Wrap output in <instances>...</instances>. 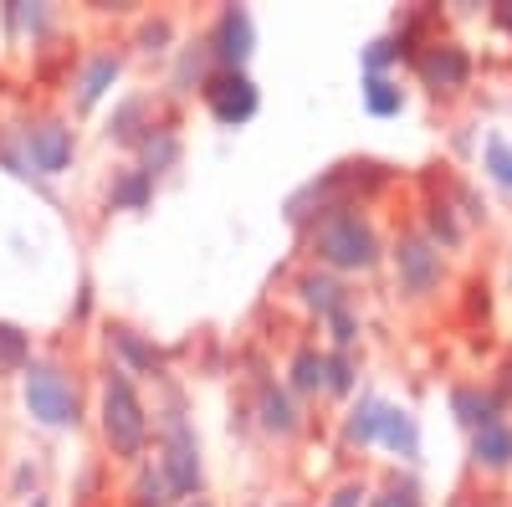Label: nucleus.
I'll return each instance as SVG.
<instances>
[{"instance_id": "f257e3e1", "label": "nucleus", "mask_w": 512, "mask_h": 507, "mask_svg": "<svg viewBox=\"0 0 512 507\" xmlns=\"http://www.w3.org/2000/svg\"><path fill=\"white\" fill-rule=\"evenodd\" d=\"M297 241H303L308 267H323L349 282V277H374L384 267V241L390 236L379 231L369 205H338L308 231H297Z\"/></svg>"}, {"instance_id": "f03ea898", "label": "nucleus", "mask_w": 512, "mask_h": 507, "mask_svg": "<svg viewBox=\"0 0 512 507\" xmlns=\"http://www.w3.org/2000/svg\"><path fill=\"white\" fill-rule=\"evenodd\" d=\"M154 415V467L164 472L169 492L180 502L185 497H200L205 492V456H200V436H195V420H190V400H185V385L175 374L159 379V400L149 405Z\"/></svg>"}, {"instance_id": "7ed1b4c3", "label": "nucleus", "mask_w": 512, "mask_h": 507, "mask_svg": "<svg viewBox=\"0 0 512 507\" xmlns=\"http://www.w3.org/2000/svg\"><path fill=\"white\" fill-rule=\"evenodd\" d=\"M93 415H98L103 451L113 461H123V467H139V461L149 456V446H154V415H149V400L139 390V379H128L123 369L103 364Z\"/></svg>"}, {"instance_id": "20e7f679", "label": "nucleus", "mask_w": 512, "mask_h": 507, "mask_svg": "<svg viewBox=\"0 0 512 507\" xmlns=\"http://www.w3.org/2000/svg\"><path fill=\"white\" fill-rule=\"evenodd\" d=\"M21 410L31 426L41 431H82L88 420V390H82V374L62 359V354H36L21 374Z\"/></svg>"}, {"instance_id": "39448f33", "label": "nucleus", "mask_w": 512, "mask_h": 507, "mask_svg": "<svg viewBox=\"0 0 512 507\" xmlns=\"http://www.w3.org/2000/svg\"><path fill=\"white\" fill-rule=\"evenodd\" d=\"M384 267H390L395 298L405 308H431L441 292H451V257L415 221H405L384 241Z\"/></svg>"}, {"instance_id": "423d86ee", "label": "nucleus", "mask_w": 512, "mask_h": 507, "mask_svg": "<svg viewBox=\"0 0 512 507\" xmlns=\"http://www.w3.org/2000/svg\"><path fill=\"white\" fill-rule=\"evenodd\" d=\"M410 72H415V82H420V88L431 93L436 103H451V98H466V93H472V82H477V57H472V47H466L461 36L436 31V36L415 52Z\"/></svg>"}, {"instance_id": "0eeeda50", "label": "nucleus", "mask_w": 512, "mask_h": 507, "mask_svg": "<svg viewBox=\"0 0 512 507\" xmlns=\"http://www.w3.org/2000/svg\"><path fill=\"white\" fill-rule=\"evenodd\" d=\"M246 415H251V426L262 431L267 441H282V446L303 441V436L313 431V415H308V405L297 400V395L282 385V379H272V374H262V379L251 385Z\"/></svg>"}, {"instance_id": "6e6552de", "label": "nucleus", "mask_w": 512, "mask_h": 507, "mask_svg": "<svg viewBox=\"0 0 512 507\" xmlns=\"http://www.w3.org/2000/svg\"><path fill=\"white\" fill-rule=\"evenodd\" d=\"M128 67V47L123 41H98V47H88L77 62H72V77H67V103L77 118H88L113 88H118V77Z\"/></svg>"}, {"instance_id": "1a4fd4ad", "label": "nucleus", "mask_w": 512, "mask_h": 507, "mask_svg": "<svg viewBox=\"0 0 512 507\" xmlns=\"http://www.w3.org/2000/svg\"><path fill=\"white\" fill-rule=\"evenodd\" d=\"M103 344H108V364L123 369L128 379H169V354L154 344V333L123 323V318H108L103 323Z\"/></svg>"}, {"instance_id": "9d476101", "label": "nucleus", "mask_w": 512, "mask_h": 507, "mask_svg": "<svg viewBox=\"0 0 512 507\" xmlns=\"http://www.w3.org/2000/svg\"><path fill=\"white\" fill-rule=\"evenodd\" d=\"M200 36H205V47H210L216 72H246V62L256 52V16L246 6H221Z\"/></svg>"}, {"instance_id": "9b49d317", "label": "nucleus", "mask_w": 512, "mask_h": 507, "mask_svg": "<svg viewBox=\"0 0 512 507\" xmlns=\"http://www.w3.org/2000/svg\"><path fill=\"white\" fill-rule=\"evenodd\" d=\"M200 103L221 129H241V123H251L256 108H262V88L251 82V72H210L205 88H200Z\"/></svg>"}, {"instance_id": "f8f14e48", "label": "nucleus", "mask_w": 512, "mask_h": 507, "mask_svg": "<svg viewBox=\"0 0 512 507\" xmlns=\"http://www.w3.org/2000/svg\"><path fill=\"white\" fill-rule=\"evenodd\" d=\"M415 226L431 236L446 257H461L466 251V241H472V226H466L461 216H456V205H451V195H446V185L436 180V175H425L420 180V205H415Z\"/></svg>"}, {"instance_id": "ddd939ff", "label": "nucleus", "mask_w": 512, "mask_h": 507, "mask_svg": "<svg viewBox=\"0 0 512 507\" xmlns=\"http://www.w3.org/2000/svg\"><path fill=\"white\" fill-rule=\"evenodd\" d=\"M359 292L344 282V277H333V272H323V267H303L292 277V303L303 308L313 323H323V318H333L344 303H354Z\"/></svg>"}, {"instance_id": "4468645a", "label": "nucleus", "mask_w": 512, "mask_h": 507, "mask_svg": "<svg viewBox=\"0 0 512 507\" xmlns=\"http://www.w3.org/2000/svg\"><path fill=\"white\" fill-rule=\"evenodd\" d=\"M466 461L477 477H507L512 472V415H497L487 426L466 431Z\"/></svg>"}, {"instance_id": "2eb2a0df", "label": "nucleus", "mask_w": 512, "mask_h": 507, "mask_svg": "<svg viewBox=\"0 0 512 507\" xmlns=\"http://www.w3.org/2000/svg\"><path fill=\"white\" fill-rule=\"evenodd\" d=\"M282 385L303 405L328 400V349L313 344V338H297L292 354H287V379H282Z\"/></svg>"}, {"instance_id": "dca6fc26", "label": "nucleus", "mask_w": 512, "mask_h": 507, "mask_svg": "<svg viewBox=\"0 0 512 507\" xmlns=\"http://www.w3.org/2000/svg\"><path fill=\"white\" fill-rule=\"evenodd\" d=\"M154 123H159V93H123V98L113 103V113H108L103 139L134 154V144L154 129Z\"/></svg>"}, {"instance_id": "f3484780", "label": "nucleus", "mask_w": 512, "mask_h": 507, "mask_svg": "<svg viewBox=\"0 0 512 507\" xmlns=\"http://www.w3.org/2000/svg\"><path fill=\"white\" fill-rule=\"evenodd\" d=\"M379 415H384V400L364 385V390L344 405V415H338V446H344L349 456L374 451V446H379Z\"/></svg>"}, {"instance_id": "a211bd4d", "label": "nucleus", "mask_w": 512, "mask_h": 507, "mask_svg": "<svg viewBox=\"0 0 512 507\" xmlns=\"http://www.w3.org/2000/svg\"><path fill=\"white\" fill-rule=\"evenodd\" d=\"M0 26H6L11 41H26V47H41L52 41L57 26H62V11L47 6V0H6L0 6Z\"/></svg>"}, {"instance_id": "6ab92c4d", "label": "nucleus", "mask_w": 512, "mask_h": 507, "mask_svg": "<svg viewBox=\"0 0 512 507\" xmlns=\"http://www.w3.org/2000/svg\"><path fill=\"white\" fill-rule=\"evenodd\" d=\"M379 451H390L395 467H415L420 461V420L410 405L400 400H384V415H379Z\"/></svg>"}, {"instance_id": "aec40b11", "label": "nucleus", "mask_w": 512, "mask_h": 507, "mask_svg": "<svg viewBox=\"0 0 512 507\" xmlns=\"http://www.w3.org/2000/svg\"><path fill=\"white\" fill-rule=\"evenodd\" d=\"M446 400H451V415H456L461 431H477V426H487V420H497V415H512V410L492 395L487 379H456Z\"/></svg>"}, {"instance_id": "412c9836", "label": "nucleus", "mask_w": 512, "mask_h": 507, "mask_svg": "<svg viewBox=\"0 0 512 507\" xmlns=\"http://www.w3.org/2000/svg\"><path fill=\"white\" fill-rule=\"evenodd\" d=\"M216 72V62H210V47H205V36H185L175 57H169V98H190L205 88V77Z\"/></svg>"}, {"instance_id": "4be33fe9", "label": "nucleus", "mask_w": 512, "mask_h": 507, "mask_svg": "<svg viewBox=\"0 0 512 507\" xmlns=\"http://www.w3.org/2000/svg\"><path fill=\"white\" fill-rule=\"evenodd\" d=\"M180 154H185V134H180V123L175 118H159L154 129L134 144V164L144 169V175H169V169L180 164Z\"/></svg>"}, {"instance_id": "5701e85b", "label": "nucleus", "mask_w": 512, "mask_h": 507, "mask_svg": "<svg viewBox=\"0 0 512 507\" xmlns=\"http://www.w3.org/2000/svg\"><path fill=\"white\" fill-rule=\"evenodd\" d=\"M154 175H144V169L128 159V164H118L113 175H108V210H118V216H139V210H149L154 205Z\"/></svg>"}, {"instance_id": "b1692460", "label": "nucleus", "mask_w": 512, "mask_h": 507, "mask_svg": "<svg viewBox=\"0 0 512 507\" xmlns=\"http://www.w3.org/2000/svg\"><path fill=\"white\" fill-rule=\"evenodd\" d=\"M139 57H149V62H164V57H175V47H180V26H175V16L169 11H144L139 21H134V41H128Z\"/></svg>"}, {"instance_id": "393cba45", "label": "nucleus", "mask_w": 512, "mask_h": 507, "mask_svg": "<svg viewBox=\"0 0 512 507\" xmlns=\"http://www.w3.org/2000/svg\"><path fill=\"white\" fill-rule=\"evenodd\" d=\"M123 507H180V497L169 492V482H164V472L154 467V456H144L139 467H128Z\"/></svg>"}, {"instance_id": "a878e982", "label": "nucleus", "mask_w": 512, "mask_h": 507, "mask_svg": "<svg viewBox=\"0 0 512 507\" xmlns=\"http://www.w3.org/2000/svg\"><path fill=\"white\" fill-rule=\"evenodd\" d=\"M410 62H415V52L405 47L395 31H379L374 41L359 47V72L364 77H400V67H410Z\"/></svg>"}, {"instance_id": "bb28decb", "label": "nucleus", "mask_w": 512, "mask_h": 507, "mask_svg": "<svg viewBox=\"0 0 512 507\" xmlns=\"http://www.w3.org/2000/svg\"><path fill=\"white\" fill-rule=\"evenodd\" d=\"M369 507H431V502H425V487H420V477H415V472L395 467V472L374 477Z\"/></svg>"}, {"instance_id": "cd10ccee", "label": "nucleus", "mask_w": 512, "mask_h": 507, "mask_svg": "<svg viewBox=\"0 0 512 507\" xmlns=\"http://www.w3.org/2000/svg\"><path fill=\"white\" fill-rule=\"evenodd\" d=\"M359 98L369 108V118H400L410 93H405V82L400 77H364L359 82Z\"/></svg>"}, {"instance_id": "c85d7f7f", "label": "nucleus", "mask_w": 512, "mask_h": 507, "mask_svg": "<svg viewBox=\"0 0 512 507\" xmlns=\"http://www.w3.org/2000/svg\"><path fill=\"white\" fill-rule=\"evenodd\" d=\"M318 328H323V338H328L323 349H338V354H359V344H364V313H359V298H354V303H344V308H338L333 318H323Z\"/></svg>"}, {"instance_id": "c756f323", "label": "nucleus", "mask_w": 512, "mask_h": 507, "mask_svg": "<svg viewBox=\"0 0 512 507\" xmlns=\"http://www.w3.org/2000/svg\"><path fill=\"white\" fill-rule=\"evenodd\" d=\"M36 359V338L21 323H0V374H21Z\"/></svg>"}, {"instance_id": "7c9ffc66", "label": "nucleus", "mask_w": 512, "mask_h": 507, "mask_svg": "<svg viewBox=\"0 0 512 507\" xmlns=\"http://www.w3.org/2000/svg\"><path fill=\"white\" fill-rule=\"evenodd\" d=\"M359 390H364V385H359V354H338V349H328V400L349 405Z\"/></svg>"}, {"instance_id": "2f4dec72", "label": "nucleus", "mask_w": 512, "mask_h": 507, "mask_svg": "<svg viewBox=\"0 0 512 507\" xmlns=\"http://www.w3.org/2000/svg\"><path fill=\"white\" fill-rule=\"evenodd\" d=\"M482 175H487L502 195H512V139H507V134H487V139H482Z\"/></svg>"}, {"instance_id": "473e14b6", "label": "nucleus", "mask_w": 512, "mask_h": 507, "mask_svg": "<svg viewBox=\"0 0 512 507\" xmlns=\"http://www.w3.org/2000/svg\"><path fill=\"white\" fill-rule=\"evenodd\" d=\"M446 195H451V205H456V216L472 226V231L492 221V205H487V195H482L472 180H446Z\"/></svg>"}, {"instance_id": "72a5a7b5", "label": "nucleus", "mask_w": 512, "mask_h": 507, "mask_svg": "<svg viewBox=\"0 0 512 507\" xmlns=\"http://www.w3.org/2000/svg\"><path fill=\"white\" fill-rule=\"evenodd\" d=\"M369 492H374V477L369 472H349V477H338L318 497V507H369Z\"/></svg>"}, {"instance_id": "f704fd0d", "label": "nucleus", "mask_w": 512, "mask_h": 507, "mask_svg": "<svg viewBox=\"0 0 512 507\" xmlns=\"http://www.w3.org/2000/svg\"><path fill=\"white\" fill-rule=\"evenodd\" d=\"M461 292H466V298H461V318L466 323H487L492 318V287L487 282H466Z\"/></svg>"}, {"instance_id": "c9c22d12", "label": "nucleus", "mask_w": 512, "mask_h": 507, "mask_svg": "<svg viewBox=\"0 0 512 507\" xmlns=\"http://www.w3.org/2000/svg\"><path fill=\"white\" fill-rule=\"evenodd\" d=\"M41 492V467H36V461L31 456H16V467H11V497H36Z\"/></svg>"}, {"instance_id": "e433bc0d", "label": "nucleus", "mask_w": 512, "mask_h": 507, "mask_svg": "<svg viewBox=\"0 0 512 507\" xmlns=\"http://www.w3.org/2000/svg\"><path fill=\"white\" fill-rule=\"evenodd\" d=\"M487 385H492V395H497V400L512 410V354H507V359L492 369V379H487Z\"/></svg>"}, {"instance_id": "4c0bfd02", "label": "nucleus", "mask_w": 512, "mask_h": 507, "mask_svg": "<svg viewBox=\"0 0 512 507\" xmlns=\"http://www.w3.org/2000/svg\"><path fill=\"white\" fill-rule=\"evenodd\" d=\"M487 21H492V26H497V31L512 41V0H497V6L487 11Z\"/></svg>"}, {"instance_id": "58836bf2", "label": "nucleus", "mask_w": 512, "mask_h": 507, "mask_svg": "<svg viewBox=\"0 0 512 507\" xmlns=\"http://www.w3.org/2000/svg\"><path fill=\"white\" fill-rule=\"evenodd\" d=\"M88 313H93V287H77V308H72V318H77V323H88Z\"/></svg>"}, {"instance_id": "ea45409f", "label": "nucleus", "mask_w": 512, "mask_h": 507, "mask_svg": "<svg viewBox=\"0 0 512 507\" xmlns=\"http://www.w3.org/2000/svg\"><path fill=\"white\" fill-rule=\"evenodd\" d=\"M451 149H456V154H466V149H472V134H466V123H461V129L451 134Z\"/></svg>"}, {"instance_id": "a19ab883", "label": "nucleus", "mask_w": 512, "mask_h": 507, "mask_svg": "<svg viewBox=\"0 0 512 507\" xmlns=\"http://www.w3.org/2000/svg\"><path fill=\"white\" fill-rule=\"evenodd\" d=\"M180 507H221V502H216V497H205V492H200V497H185Z\"/></svg>"}, {"instance_id": "79ce46f5", "label": "nucleus", "mask_w": 512, "mask_h": 507, "mask_svg": "<svg viewBox=\"0 0 512 507\" xmlns=\"http://www.w3.org/2000/svg\"><path fill=\"white\" fill-rule=\"evenodd\" d=\"M21 507H52V502H47V492H36V497H26Z\"/></svg>"}, {"instance_id": "37998d69", "label": "nucleus", "mask_w": 512, "mask_h": 507, "mask_svg": "<svg viewBox=\"0 0 512 507\" xmlns=\"http://www.w3.org/2000/svg\"><path fill=\"white\" fill-rule=\"evenodd\" d=\"M272 507H303V502H292V497H277V502H272Z\"/></svg>"}, {"instance_id": "c03bdc74", "label": "nucleus", "mask_w": 512, "mask_h": 507, "mask_svg": "<svg viewBox=\"0 0 512 507\" xmlns=\"http://www.w3.org/2000/svg\"><path fill=\"white\" fill-rule=\"evenodd\" d=\"M472 507H502V502H497V497H482V502H472Z\"/></svg>"}, {"instance_id": "a18cd8bd", "label": "nucleus", "mask_w": 512, "mask_h": 507, "mask_svg": "<svg viewBox=\"0 0 512 507\" xmlns=\"http://www.w3.org/2000/svg\"><path fill=\"white\" fill-rule=\"evenodd\" d=\"M251 507H262V502H251Z\"/></svg>"}]
</instances>
